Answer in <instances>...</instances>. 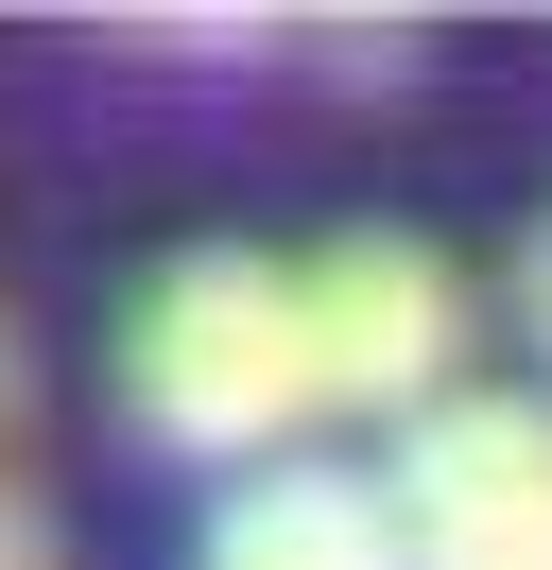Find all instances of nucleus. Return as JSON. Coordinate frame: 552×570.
<instances>
[{"label":"nucleus","mask_w":552,"mask_h":570,"mask_svg":"<svg viewBox=\"0 0 552 570\" xmlns=\"http://www.w3.org/2000/svg\"><path fill=\"white\" fill-rule=\"evenodd\" d=\"M121 397H138V432L190 450V466H259L294 415H328V381H310V312H294V259L190 243L156 294H138V328H121Z\"/></svg>","instance_id":"obj_1"},{"label":"nucleus","mask_w":552,"mask_h":570,"mask_svg":"<svg viewBox=\"0 0 552 570\" xmlns=\"http://www.w3.org/2000/svg\"><path fill=\"white\" fill-rule=\"evenodd\" d=\"M294 312H310V381L345 397V415H448L466 397V277H448L432 243H397V225H345V243L294 259Z\"/></svg>","instance_id":"obj_2"},{"label":"nucleus","mask_w":552,"mask_h":570,"mask_svg":"<svg viewBox=\"0 0 552 570\" xmlns=\"http://www.w3.org/2000/svg\"><path fill=\"white\" fill-rule=\"evenodd\" d=\"M379 501H397V553L414 570H552V397L466 381L448 415L397 432Z\"/></svg>","instance_id":"obj_3"},{"label":"nucleus","mask_w":552,"mask_h":570,"mask_svg":"<svg viewBox=\"0 0 552 570\" xmlns=\"http://www.w3.org/2000/svg\"><path fill=\"white\" fill-rule=\"evenodd\" d=\"M207 570H414V553L363 466H241V501H207Z\"/></svg>","instance_id":"obj_4"},{"label":"nucleus","mask_w":552,"mask_h":570,"mask_svg":"<svg viewBox=\"0 0 552 570\" xmlns=\"http://www.w3.org/2000/svg\"><path fill=\"white\" fill-rule=\"evenodd\" d=\"M0 570H52V519H34L18 484H0Z\"/></svg>","instance_id":"obj_5"},{"label":"nucleus","mask_w":552,"mask_h":570,"mask_svg":"<svg viewBox=\"0 0 552 570\" xmlns=\"http://www.w3.org/2000/svg\"><path fill=\"white\" fill-rule=\"evenodd\" d=\"M518 312H535V346H552V225H535V259H518Z\"/></svg>","instance_id":"obj_6"}]
</instances>
